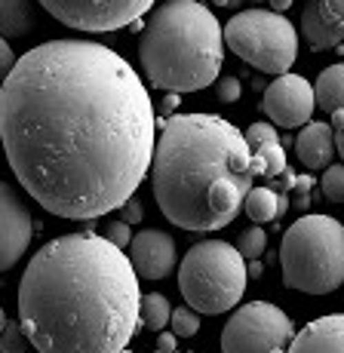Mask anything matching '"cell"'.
Returning <instances> with one entry per match:
<instances>
[{
	"instance_id": "6da1fadb",
	"label": "cell",
	"mask_w": 344,
	"mask_h": 353,
	"mask_svg": "<svg viewBox=\"0 0 344 353\" xmlns=\"http://www.w3.org/2000/svg\"><path fill=\"white\" fill-rule=\"evenodd\" d=\"M10 169L50 215L92 221L139 191L157 148L148 86L96 40H46L0 83Z\"/></svg>"
},
{
	"instance_id": "7a4b0ae2",
	"label": "cell",
	"mask_w": 344,
	"mask_h": 353,
	"mask_svg": "<svg viewBox=\"0 0 344 353\" xmlns=\"http://www.w3.org/2000/svg\"><path fill=\"white\" fill-rule=\"evenodd\" d=\"M139 310L132 261L92 230L50 240L19 283V323L37 353H120L141 325Z\"/></svg>"
},
{
	"instance_id": "3957f363",
	"label": "cell",
	"mask_w": 344,
	"mask_h": 353,
	"mask_svg": "<svg viewBox=\"0 0 344 353\" xmlns=\"http://www.w3.org/2000/svg\"><path fill=\"white\" fill-rule=\"evenodd\" d=\"M154 200L181 230H219L240 215L255 166L246 135L215 114H175L151 160Z\"/></svg>"
},
{
	"instance_id": "277c9868",
	"label": "cell",
	"mask_w": 344,
	"mask_h": 353,
	"mask_svg": "<svg viewBox=\"0 0 344 353\" xmlns=\"http://www.w3.org/2000/svg\"><path fill=\"white\" fill-rule=\"evenodd\" d=\"M148 83L163 92H197L219 80L225 31L209 6L197 0H166L154 6L139 37Z\"/></svg>"
},
{
	"instance_id": "5b68a950",
	"label": "cell",
	"mask_w": 344,
	"mask_h": 353,
	"mask_svg": "<svg viewBox=\"0 0 344 353\" xmlns=\"http://www.w3.org/2000/svg\"><path fill=\"white\" fill-rule=\"evenodd\" d=\"M283 286L329 295L344 286V225L332 215H301L280 243Z\"/></svg>"
},
{
	"instance_id": "8992f818",
	"label": "cell",
	"mask_w": 344,
	"mask_h": 353,
	"mask_svg": "<svg viewBox=\"0 0 344 353\" xmlns=\"http://www.w3.org/2000/svg\"><path fill=\"white\" fill-rule=\"evenodd\" d=\"M246 258L225 240H203L188 249L179 268V289L197 314H225L246 292Z\"/></svg>"
},
{
	"instance_id": "52a82bcc",
	"label": "cell",
	"mask_w": 344,
	"mask_h": 353,
	"mask_svg": "<svg viewBox=\"0 0 344 353\" xmlns=\"http://www.w3.org/2000/svg\"><path fill=\"white\" fill-rule=\"evenodd\" d=\"M225 43L234 56L265 74H289L299 59V31L271 10H243L225 25Z\"/></svg>"
},
{
	"instance_id": "ba28073f",
	"label": "cell",
	"mask_w": 344,
	"mask_h": 353,
	"mask_svg": "<svg viewBox=\"0 0 344 353\" xmlns=\"http://www.w3.org/2000/svg\"><path fill=\"white\" fill-rule=\"evenodd\" d=\"M295 325L276 304L249 301L221 329V353H286Z\"/></svg>"
},
{
	"instance_id": "9c48e42d",
	"label": "cell",
	"mask_w": 344,
	"mask_h": 353,
	"mask_svg": "<svg viewBox=\"0 0 344 353\" xmlns=\"http://www.w3.org/2000/svg\"><path fill=\"white\" fill-rule=\"evenodd\" d=\"M52 19L74 31L105 34L139 22L154 0H37Z\"/></svg>"
},
{
	"instance_id": "30bf717a",
	"label": "cell",
	"mask_w": 344,
	"mask_h": 353,
	"mask_svg": "<svg viewBox=\"0 0 344 353\" xmlns=\"http://www.w3.org/2000/svg\"><path fill=\"white\" fill-rule=\"evenodd\" d=\"M265 114L271 117V123L283 129L305 126L316 108L314 86L307 83L301 74H280L271 80V86H265V101H261Z\"/></svg>"
},
{
	"instance_id": "8fae6325",
	"label": "cell",
	"mask_w": 344,
	"mask_h": 353,
	"mask_svg": "<svg viewBox=\"0 0 344 353\" xmlns=\"http://www.w3.org/2000/svg\"><path fill=\"white\" fill-rule=\"evenodd\" d=\"M34 236V219L16 188L0 181V274L19 264Z\"/></svg>"
},
{
	"instance_id": "7c38bea8",
	"label": "cell",
	"mask_w": 344,
	"mask_h": 353,
	"mask_svg": "<svg viewBox=\"0 0 344 353\" xmlns=\"http://www.w3.org/2000/svg\"><path fill=\"white\" fill-rule=\"evenodd\" d=\"M130 261H132V268H136L139 276H148V280H163V276L172 274L175 261H179L175 240L170 234H163V230L145 228L141 234L132 236Z\"/></svg>"
},
{
	"instance_id": "4fadbf2b",
	"label": "cell",
	"mask_w": 344,
	"mask_h": 353,
	"mask_svg": "<svg viewBox=\"0 0 344 353\" xmlns=\"http://www.w3.org/2000/svg\"><path fill=\"white\" fill-rule=\"evenodd\" d=\"M301 34L314 50H335L344 40V0H307Z\"/></svg>"
},
{
	"instance_id": "5bb4252c",
	"label": "cell",
	"mask_w": 344,
	"mask_h": 353,
	"mask_svg": "<svg viewBox=\"0 0 344 353\" xmlns=\"http://www.w3.org/2000/svg\"><path fill=\"white\" fill-rule=\"evenodd\" d=\"M286 353H344V314H329L307 323L292 338Z\"/></svg>"
},
{
	"instance_id": "9a60e30c",
	"label": "cell",
	"mask_w": 344,
	"mask_h": 353,
	"mask_svg": "<svg viewBox=\"0 0 344 353\" xmlns=\"http://www.w3.org/2000/svg\"><path fill=\"white\" fill-rule=\"evenodd\" d=\"M295 154H299L305 169H326L335 157V132L329 123H307L295 139Z\"/></svg>"
},
{
	"instance_id": "2e32d148",
	"label": "cell",
	"mask_w": 344,
	"mask_h": 353,
	"mask_svg": "<svg viewBox=\"0 0 344 353\" xmlns=\"http://www.w3.org/2000/svg\"><path fill=\"white\" fill-rule=\"evenodd\" d=\"M34 0H0V34L25 37L34 31Z\"/></svg>"
},
{
	"instance_id": "e0dca14e",
	"label": "cell",
	"mask_w": 344,
	"mask_h": 353,
	"mask_svg": "<svg viewBox=\"0 0 344 353\" xmlns=\"http://www.w3.org/2000/svg\"><path fill=\"white\" fill-rule=\"evenodd\" d=\"M314 96L320 111L338 114L344 111V65H329L326 71H320L314 83Z\"/></svg>"
},
{
	"instance_id": "ac0fdd59",
	"label": "cell",
	"mask_w": 344,
	"mask_h": 353,
	"mask_svg": "<svg viewBox=\"0 0 344 353\" xmlns=\"http://www.w3.org/2000/svg\"><path fill=\"white\" fill-rule=\"evenodd\" d=\"M246 215L255 221V225H265V221H274L283 215V209H286V196L276 194L274 188H252V191L246 194Z\"/></svg>"
},
{
	"instance_id": "d6986e66",
	"label": "cell",
	"mask_w": 344,
	"mask_h": 353,
	"mask_svg": "<svg viewBox=\"0 0 344 353\" xmlns=\"http://www.w3.org/2000/svg\"><path fill=\"white\" fill-rule=\"evenodd\" d=\"M252 166H255V179H274V175L286 172L283 145L280 141H265V145L252 148Z\"/></svg>"
},
{
	"instance_id": "ffe728a7",
	"label": "cell",
	"mask_w": 344,
	"mask_h": 353,
	"mask_svg": "<svg viewBox=\"0 0 344 353\" xmlns=\"http://www.w3.org/2000/svg\"><path fill=\"white\" fill-rule=\"evenodd\" d=\"M141 325H148V329L160 332L163 325H170V316H172V307L170 301H166V295H160V292H148L145 298H141Z\"/></svg>"
},
{
	"instance_id": "44dd1931",
	"label": "cell",
	"mask_w": 344,
	"mask_h": 353,
	"mask_svg": "<svg viewBox=\"0 0 344 353\" xmlns=\"http://www.w3.org/2000/svg\"><path fill=\"white\" fill-rule=\"evenodd\" d=\"M237 249H240V255L246 258V261L265 255L267 252V234H265V228H246L240 234V240H237Z\"/></svg>"
},
{
	"instance_id": "7402d4cb",
	"label": "cell",
	"mask_w": 344,
	"mask_h": 353,
	"mask_svg": "<svg viewBox=\"0 0 344 353\" xmlns=\"http://www.w3.org/2000/svg\"><path fill=\"white\" fill-rule=\"evenodd\" d=\"M170 323H172V335L175 338H194L200 332V316H197V310L194 307H175L172 310V316H170Z\"/></svg>"
},
{
	"instance_id": "603a6c76",
	"label": "cell",
	"mask_w": 344,
	"mask_h": 353,
	"mask_svg": "<svg viewBox=\"0 0 344 353\" xmlns=\"http://www.w3.org/2000/svg\"><path fill=\"white\" fill-rule=\"evenodd\" d=\"M323 194L332 203H344V163L341 166H326V175H323Z\"/></svg>"
},
{
	"instance_id": "cb8c5ba5",
	"label": "cell",
	"mask_w": 344,
	"mask_h": 353,
	"mask_svg": "<svg viewBox=\"0 0 344 353\" xmlns=\"http://www.w3.org/2000/svg\"><path fill=\"white\" fill-rule=\"evenodd\" d=\"M0 353H25V329L22 323H6V329L0 332Z\"/></svg>"
},
{
	"instance_id": "d4e9b609",
	"label": "cell",
	"mask_w": 344,
	"mask_h": 353,
	"mask_svg": "<svg viewBox=\"0 0 344 353\" xmlns=\"http://www.w3.org/2000/svg\"><path fill=\"white\" fill-rule=\"evenodd\" d=\"M243 135H246L249 148H259V145H265V141H280V135H276V129L271 123H252Z\"/></svg>"
},
{
	"instance_id": "484cf974",
	"label": "cell",
	"mask_w": 344,
	"mask_h": 353,
	"mask_svg": "<svg viewBox=\"0 0 344 353\" xmlns=\"http://www.w3.org/2000/svg\"><path fill=\"white\" fill-rule=\"evenodd\" d=\"M105 240L108 243H114V246H120V249H126L132 243V230L126 221H111V225H105Z\"/></svg>"
},
{
	"instance_id": "4316f807",
	"label": "cell",
	"mask_w": 344,
	"mask_h": 353,
	"mask_svg": "<svg viewBox=\"0 0 344 353\" xmlns=\"http://www.w3.org/2000/svg\"><path fill=\"white\" fill-rule=\"evenodd\" d=\"M215 96H219L221 101H237L243 96L240 77H221V80H215Z\"/></svg>"
},
{
	"instance_id": "83f0119b",
	"label": "cell",
	"mask_w": 344,
	"mask_h": 353,
	"mask_svg": "<svg viewBox=\"0 0 344 353\" xmlns=\"http://www.w3.org/2000/svg\"><path fill=\"white\" fill-rule=\"evenodd\" d=\"M16 62H19V59H16V52H12V46L6 43V37L0 34V83H3V80L12 74Z\"/></svg>"
},
{
	"instance_id": "f1b7e54d",
	"label": "cell",
	"mask_w": 344,
	"mask_h": 353,
	"mask_svg": "<svg viewBox=\"0 0 344 353\" xmlns=\"http://www.w3.org/2000/svg\"><path fill=\"white\" fill-rule=\"evenodd\" d=\"M141 215H145V212H141V200H139L136 194H132L130 200L120 206V221H126V225H139Z\"/></svg>"
},
{
	"instance_id": "f546056e",
	"label": "cell",
	"mask_w": 344,
	"mask_h": 353,
	"mask_svg": "<svg viewBox=\"0 0 344 353\" xmlns=\"http://www.w3.org/2000/svg\"><path fill=\"white\" fill-rule=\"evenodd\" d=\"M332 132H335V151L344 157V111H338V114H332Z\"/></svg>"
},
{
	"instance_id": "4dcf8cb0",
	"label": "cell",
	"mask_w": 344,
	"mask_h": 353,
	"mask_svg": "<svg viewBox=\"0 0 344 353\" xmlns=\"http://www.w3.org/2000/svg\"><path fill=\"white\" fill-rule=\"evenodd\" d=\"M157 350L175 353V335H172V332H160V338H157Z\"/></svg>"
},
{
	"instance_id": "1f68e13d",
	"label": "cell",
	"mask_w": 344,
	"mask_h": 353,
	"mask_svg": "<svg viewBox=\"0 0 344 353\" xmlns=\"http://www.w3.org/2000/svg\"><path fill=\"white\" fill-rule=\"evenodd\" d=\"M179 105H181V101H179V92H170V96L163 99V111H166V114H172Z\"/></svg>"
},
{
	"instance_id": "d6a6232c",
	"label": "cell",
	"mask_w": 344,
	"mask_h": 353,
	"mask_svg": "<svg viewBox=\"0 0 344 353\" xmlns=\"http://www.w3.org/2000/svg\"><path fill=\"white\" fill-rule=\"evenodd\" d=\"M261 270H265V268H261V261H255V258L246 264V274H249V280H252V276H261Z\"/></svg>"
},
{
	"instance_id": "836d02e7",
	"label": "cell",
	"mask_w": 344,
	"mask_h": 353,
	"mask_svg": "<svg viewBox=\"0 0 344 353\" xmlns=\"http://www.w3.org/2000/svg\"><path fill=\"white\" fill-rule=\"evenodd\" d=\"M292 6V0H271V10L274 12H283V10H289Z\"/></svg>"
},
{
	"instance_id": "e575fe53",
	"label": "cell",
	"mask_w": 344,
	"mask_h": 353,
	"mask_svg": "<svg viewBox=\"0 0 344 353\" xmlns=\"http://www.w3.org/2000/svg\"><path fill=\"white\" fill-rule=\"evenodd\" d=\"M6 323H10V320H6V314H3V307H0V332H3V329H6Z\"/></svg>"
},
{
	"instance_id": "d590c367",
	"label": "cell",
	"mask_w": 344,
	"mask_h": 353,
	"mask_svg": "<svg viewBox=\"0 0 344 353\" xmlns=\"http://www.w3.org/2000/svg\"><path fill=\"white\" fill-rule=\"evenodd\" d=\"M215 6H231V0H212Z\"/></svg>"
},
{
	"instance_id": "8d00e7d4",
	"label": "cell",
	"mask_w": 344,
	"mask_h": 353,
	"mask_svg": "<svg viewBox=\"0 0 344 353\" xmlns=\"http://www.w3.org/2000/svg\"><path fill=\"white\" fill-rule=\"evenodd\" d=\"M243 3V0H231V6H240Z\"/></svg>"
},
{
	"instance_id": "74e56055",
	"label": "cell",
	"mask_w": 344,
	"mask_h": 353,
	"mask_svg": "<svg viewBox=\"0 0 344 353\" xmlns=\"http://www.w3.org/2000/svg\"><path fill=\"white\" fill-rule=\"evenodd\" d=\"M120 353H132V350H120Z\"/></svg>"
},
{
	"instance_id": "f35d334b",
	"label": "cell",
	"mask_w": 344,
	"mask_h": 353,
	"mask_svg": "<svg viewBox=\"0 0 344 353\" xmlns=\"http://www.w3.org/2000/svg\"><path fill=\"white\" fill-rule=\"evenodd\" d=\"M0 145H3V139H0Z\"/></svg>"
},
{
	"instance_id": "ab89813d",
	"label": "cell",
	"mask_w": 344,
	"mask_h": 353,
	"mask_svg": "<svg viewBox=\"0 0 344 353\" xmlns=\"http://www.w3.org/2000/svg\"><path fill=\"white\" fill-rule=\"evenodd\" d=\"M157 353H163V350H157Z\"/></svg>"
},
{
	"instance_id": "60d3db41",
	"label": "cell",
	"mask_w": 344,
	"mask_h": 353,
	"mask_svg": "<svg viewBox=\"0 0 344 353\" xmlns=\"http://www.w3.org/2000/svg\"><path fill=\"white\" fill-rule=\"evenodd\" d=\"M255 3H259V0H255Z\"/></svg>"
}]
</instances>
